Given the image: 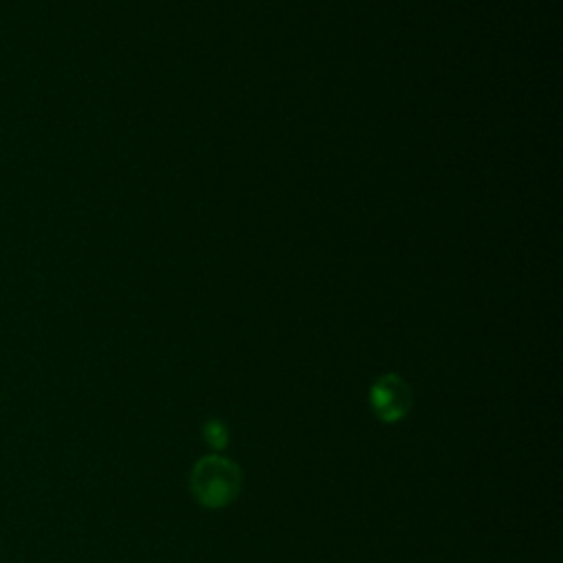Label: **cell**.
Masks as SVG:
<instances>
[{
    "instance_id": "6da1fadb",
    "label": "cell",
    "mask_w": 563,
    "mask_h": 563,
    "mask_svg": "<svg viewBox=\"0 0 563 563\" xmlns=\"http://www.w3.org/2000/svg\"><path fill=\"white\" fill-rule=\"evenodd\" d=\"M240 487V471L231 460L205 458L192 473V491L207 506H223L236 498Z\"/></svg>"
},
{
    "instance_id": "7a4b0ae2",
    "label": "cell",
    "mask_w": 563,
    "mask_h": 563,
    "mask_svg": "<svg viewBox=\"0 0 563 563\" xmlns=\"http://www.w3.org/2000/svg\"><path fill=\"white\" fill-rule=\"evenodd\" d=\"M372 407L374 412H377L383 421H399L401 416L407 414L410 410V390H407V385L396 379V377H383L377 385L372 388Z\"/></svg>"
}]
</instances>
